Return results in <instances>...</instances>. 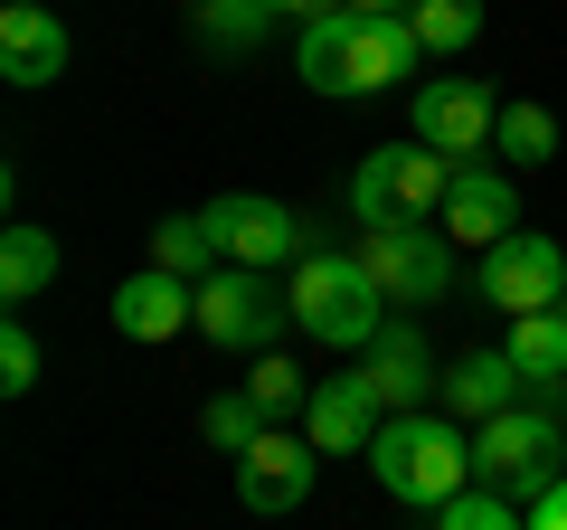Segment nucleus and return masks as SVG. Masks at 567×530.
Masks as SVG:
<instances>
[{"instance_id":"nucleus-1","label":"nucleus","mask_w":567,"mask_h":530,"mask_svg":"<svg viewBox=\"0 0 567 530\" xmlns=\"http://www.w3.org/2000/svg\"><path fill=\"white\" fill-rule=\"evenodd\" d=\"M425 67L406 20H360V10H322L312 29H293V77L312 95H388Z\"/></svg>"},{"instance_id":"nucleus-2","label":"nucleus","mask_w":567,"mask_h":530,"mask_svg":"<svg viewBox=\"0 0 567 530\" xmlns=\"http://www.w3.org/2000/svg\"><path fill=\"white\" fill-rule=\"evenodd\" d=\"M369 473H379L388 502L445 511L454 492H473V436L454 427L445 408H425V417H388L379 446H369Z\"/></svg>"},{"instance_id":"nucleus-3","label":"nucleus","mask_w":567,"mask_h":530,"mask_svg":"<svg viewBox=\"0 0 567 530\" xmlns=\"http://www.w3.org/2000/svg\"><path fill=\"white\" fill-rule=\"evenodd\" d=\"M293 332H312L322 350H369L388 332V294L379 275H369L360 256H341V246H312L303 265H293Z\"/></svg>"},{"instance_id":"nucleus-4","label":"nucleus","mask_w":567,"mask_h":530,"mask_svg":"<svg viewBox=\"0 0 567 530\" xmlns=\"http://www.w3.org/2000/svg\"><path fill=\"white\" fill-rule=\"evenodd\" d=\"M473 483L483 492H511V502H539L548 483H567V427L548 408H511L492 427H473Z\"/></svg>"},{"instance_id":"nucleus-5","label":"nucleus","mask_w":567,"mask_h":530,"mask_svg":"<svg viewBox=\"0 0 567 530\" xmlns=\"http://www.w3.org/2000/svg\"><path fill=\"white\" fill-rule=\"evenodd\" d=\"M454 171L464 162H445V152H425V143H379L350 171V208H360V227H416V218L445 208Z\"/></svg>"},{"instance_id":"nucleus-6","label":"nucleus","mask_w":567,"mask_h":530,"mask_svg":"<svg viewBox=\"0 0 567 530\" xmlns=\"http://www.w3.org/2000/svg\"><path fill=\"white\" fill-rule=\"evenodd\" d=\"M360 265L379 275V294L398 313H425V304H445V294H454V237H445V227H425V218L416 227H369Z\"/></svg>"},{"instance_id":"nucleus-7","label":"nucleus","mask_w":567,"mask_h":530,"mask_svg":"<svg viewBox=\"0 0 567 530\" xmlns=\"http://www.w3.org/2000/svg\"><path fill=\"white\" fill-rule=\"evenodd\" d=\"M284 323H293V294H284L275 275H256V265H218L199 285V332L218 350H265Z\"/></svg>"},{"instance_id":"nucleus-8","label":"nucleus","mask_w":567,"mask_h":530,"mask_svg":"<svg viewBox=\"0 0 567 530\" xmlns=\"http://www.w3.org/2000/svg\"><path fill=\"white\" fill-rule=\"evenodd\" d=\"M208 227H218L227 265H256V275H275V265H303L312 256V218L284 200H256V190H227V200H208Z\"/></svg>"},{"instance_id":"nucleus-9","label":"nucleus","mask_w":567,"mask_h":530,"mask_svg":"<svg viewBox=\"0 0 567 530\" xmlns=\"http://www.w3.org/2000/svg\"><path fill=\"white\" fill-rule=\"evenodd\" d=\"M483 304H502L511 323H529V313H558V304H567V246L539 237V227L502 237V246L483 256Z\"/></svg>"},{"instance_id":"nucleus-10","label":"nucleus","mask_w":567,"mask_h":530,"mask_svg":"<svg viewBox=\"0 0 567 530\" xmlns=\"http://www.w3.org/2000/svg\"><path fill=\"white\" fill-rule=\"evenodd\" d=\"M312 473H322V446H312L303 427H265L256 446L237 455V502L265 511V521H275V511H303L312 502Z\"/></svg>"},{"instance_id":"nucleus-11","label":"nucleus","mask_w":567,"mask_h":530,"mask_svg":"<svg viewBox=\"0 0 567 530\" xmlns=\"http://www.w3.org/2000/svg\"><path fill=\"white\" fill-rule=\"evenodd\" d=\"M492 123H502V95L483 77H425L416 85V143L445 152V162H473L492 143Z\"/></svg>"},{"instance_id":"nucleus-12","label":"nucleus","mask_w":567,"mask_h":530,"mask_svg":"<svg viewBox=\"0 0 567 530\" xmlns=\"http://www.w3.org/2000/svg\"><path fill=\"white\" fill-rule=\"evenodd\" d=\"M435 218H445V237H454V246L492 256L502 237H520V190H511V171H492V162H464Z\"/></svg>"},{"instance_id":"nucleus-13","label":"nucleus","mask_w":567,"mask_h":530,"mask_svg":"<svg viewBox=\"0 0 567 530\" xmlns=\"http://www.w3.org/2000/svg\"><path fill=\"white\" fill-rule=\"evenodd\" d=\"M360 379H369V398H379L388 417H425L435 408V360H425V342H416V323H388L379 342L360 350Z\"/></svg>"},{"instance_id":"nucleus-14","label":"nucleus","mask_w":567,"mask_h":530,"mask_svg":"<svg viewBox=\"0 0 567 530\" xmlns=\"http://www.w3.org/2000/svg\"><path fill=\"white\" fill-rule=\"evenodd\" d=\"M114 332L123 342H171V332H199V285L171 275V265H142L114 285Z\"/></svg>"},{"instance_id":"nucleus-15","label":"nucleus","mask_w":567,"mask_h":530,"mask_svg":"<svg viewBox=\"0 0 567 530\" xmlns=\"http://www.w3.org/2000/svg\"><path fill=\"white\" fill-rule=\"evenodd\" d=\"M66 58H76V39H66L58 10H39V0H10L0 10V77L10 85H58Z\"/></svg>"},{"instance_id":"nucleus-16","label":"nucleus","mask_w":567,"mask_h":530,"mask_svg":"<svg viewBox=\"0 0 567 530\" xmlns=\"http://www.w3.org/2000/svg\"><path fill=\"white\" fill-rule=\"evenodd\" d=\"M520 369H511V350H464V360L445 369V388H435V408L454 417V427H492V417L520 408Z\"/></svg>"},{"instance_id":"nucleus-17","label":"nucleus","mask_w":567,"mask_h":530,"mask_svg":"<svg viewBox=\"0 0 567 530\" xmlns=\"http://www.w3.org/2000/svg\"><path fill=\"white\" fill-rule=\"evenodd\" d=\"M379 427H388V408L369 398L360 369H350V379H322V388H312V408H303V436L322 455H369V446H379Z\"/></svg>"},{"instance_id":"nucleus-18","label":"nucleus","mask_w":567,"mask_h":530,"mask_svg":"<svg viewBox=\"0 0 567 530\" xmlns=\"http://www.w3.org/2000/svg\"><path fill=\"white\" fill-rule=\"evenodd\" d=\"M58 227H29V218H10L0 227V304L20 313V304H39L48 285H58Z\"/></svg>"},{"instance_id":"nucleus-19","label":"nucleus","mask_w":567,"mask_h":530,"mask_svg":"<svg viewBox=\"0 0 567 530\" xmlns=\"http://www.w3.org/2000/svg\"><path fill=\"white\" fill-rule=\"evenodd\" d=\"M152 265H171V275H189V285H208V275L227 265V246H218V227H208V208H181V218L152 227Z\"/></svg>"},{"instance_id":"nucleus-20","label":"nucleus","mask_w":567,"mask_h":530,"mask_svg":"<svg viewBox=\"0 0 567 530\" xmlns=\"http://www.w3.org/2000/svg\"><path fill=\"white\" fill-rule=\"evenodd\" d=\"M265 29H275V10H265V0H199V10H189V39L218 48V58H256Z\"/></svg>"},{"instance_id":"nucleus-21","label":"nucleus","mask_w":567,"mask_h":530,"mask_svg":"<svg viewBox=\"0 0 567 530\" xmlns=\"http://www.w3.org/2000/svg\"><path fill=\"white\" fill-rule=\"evenodd\" d=\"M511 369H520L529 388H567V304L511 323Z\"/></svg>"},{"instance_id":"nucleus-22","label":"nucleus","mask_w":567,"mask_h":530,"mask_svg":"<svg viewBox=\"0 0 567 530\" xmlns=\"http://www.w3.org/2000/svg\"><path fill=\"white\" fill-rule=\"evenodd\" d=\"M492 152H511V171L558 162V114H548V104H520V95H511V104H502V123H492Z\"/></svg>"},{"instance_id":"nucleus-23","label":"nucleus","mask_w":567,"mask_h":530,"mask_svg":"<svg viewBox=\"0 0 567 530\" xmlns=\"http://www.w3.org/2000/svg\"><path fill=\"white\" fill-rule=\"evenodd\" d=\"M406 29H416L425 58H464V48L483 39V0H416V10H406Z\"/></svg>"},{"instance_id":"nucleus-24","label":"nucleus","mask_w":567,"mask_h":530,"mask_svg":"<svg viewBox=\"0 0 567 530\" xmlns=\"http://www.w3.org/2000/svg\"><path fill=\"white\" fill-rule=\"evenodd\" d=\"M312 388H322V379H303L293 360H256V369H246V398L265 408V427H293V417L312 408Z\"/></svg>"},{"instance_id":"nucleus-25","label":"nucleus","mask_w":567,"mask_h":530,"mask_svg":"<svg viewBox=\"0 0 567 530\" xmlns=\"http://www.w3.org/2000/svg\"><path fill=\"white\" fill-rule=\"evenodd\" d=\"M199 436H208V455H227V465H237V455L265 436V408L246 398V388H218V398H208V417H199Z\"/></svg>"},{"instance_id":"nucleus-26","label":"nucleus","mask_w":567,"mask_h":530,"mask_svg":"<svg viewBox=\"0 0 567 530\" xmlns=\"http://www.w3.org/2000/svg\"><path fill=\"white\" fill-rule=\"evenodd\" d=\"M435 530H529V511L511 502V492H483V483H473V492H454V502L435 511Z\"/></svg>"},{"instance_id":"nucleus-27","label":"nucleus","mask_w":567,"mask_h":530,"mask_svg":"<svg viewBox=\"0 0 567 530\" xmlns=\"http://www.w3.org/2000/svg\"><path fill=\"white\" fill-rule=\"evenodd\" d=\"M29 388H39V342H29V323L10 313V323H0V398H29Z\"/></svg>"},{"instance_id":"nucleus-28","label":"nucleus","mask_w":567,"mask_h":530,"mask_svg":"<svg viewBox=\"0 0 567 530\" xmlns=\"http://www.w3.org/2000/svg\"><path fill=\"white\" fill-rule=\"evenodd\" d=\"M529 530H567V483H548L539 502H529Z\"/></svg>"},{"instance_id":"nucleus-29","label":"nucleus","mask_w":567,"mask_h":530,"mask_svg":"<svg viewBox=\"0 0 567 530\" xmlns=\"http://www.w3.org/2000/svg\"><path fill=\"white\" fill-rule=\"evenodd\" d=\"M265 10H275V20H293V29H312L322 10H341V0H265Z\"/></svg>"},{"instance_id":"nucleus-30","label":"nucleus","mask_w":567,"mask_h":530,"mask_svg":"<svg viewBox=\"0 0 567 530\" xmlns=\"http://www.w3.org/2000/svg\"><path fill=\"white\" fill-rule=\"evenodd\" d=\"M341 10H360V20H406L416 0H341Z\"/></svg>"}]
</instances>
